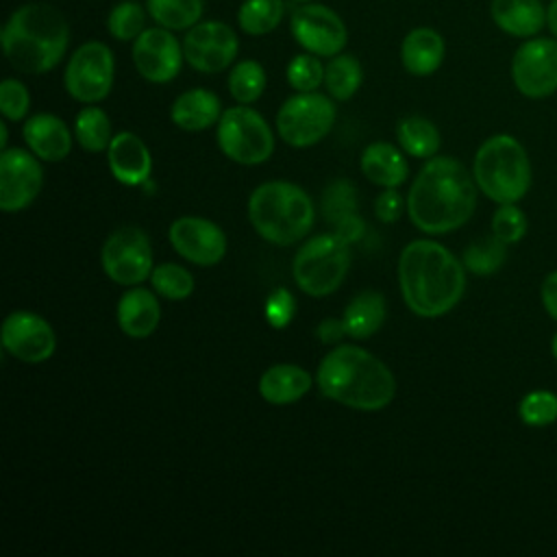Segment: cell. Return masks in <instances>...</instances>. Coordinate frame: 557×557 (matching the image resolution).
<instances>
[{"label": "cell", "mask_w": 557, "mask_h": 557, "mask_svg": "<svg viewBox=\"0 0 557 557\" xmlns=\"http://www.w3.org/2000/svg\"><path fill=\"white\" fill-rule=\"evenodd\" d=\"M476 207V183L453 157H433L418 172L407 213L422 233L444 235L463 226Z\"/></svg>", "instance_id": "1"}, {"label": "cell", "mask_w": 557, "mask_h": 557, "mask_svg": "<svg viewBox=\"0 0 557 557\" xmlns=\"http://www.w3.org/2000/svg\"><path fill=\"white\" fill-rule=\"evenodd\" d=\"M463 263L431 239L409 242L398 259V285L405 305L420 318L448 313L466 292Z\"/></svg>", "instance_id": "2"}, {"label": "cell", "mask_w": 557, "mask_h": 557, "mask_svg": "<svg viewBox=\"0 0 557 557\" xmlns=\"http://www.w3.org/2000/svg\"><path fill=\"white\" fill-rule=\"evenodd\" d=\"M315 383L326 398L359 411H379L396 394L392 370L379 357L352 344H342L324 355Z\"/></svg>", "instance_id": "3"}, {"label": "cell", "mask_w": 557, "mask_h": 557, "mask_svg": "<svg viewBox=\"0 0 557 557\" xmlns=\"http://www.w3.org/2000/svg\"><path fill=\"white\" fill-rule=\"evenodd\" d=\"M70 37V24L57 7L26 2L9 15L0 41L7 61L17 72L46 74L63 61Z\"/></svg>", "instance_id": "4"}, {"label": "cell", "mask_w": 557, "mask_h": 557, "mask_svg": "<svg viewBox=\"0 0 557 557\" xmlns=\"http://www.w3.org/2000/svg\"><path fill=\"white\" fill-rule=\"evenodd\" d=\"M248 218L265 242L289 246L311 231L315 211L302 187L289 181H268L250 194Z\"/></svg>", "instance_id": "5"}, {"label": "cell", "mask_w": 557, "mask_h": 557, "mask_svg": "<svg viewBox=\"0 0 557 557\" xmlns=\"http://www.w3.org/2000/svg\"><path fill=\"white\" fill-rule=\"evenodd\" d=\"M476 187L494 202H518L531 187V163L522 144L511 135L485 139L472 163Z\"/></svg>", "instance_id": "6"}, {"label": "cell", "mask_w": 557, "mask_h": 557, "mask_svg": "<svg viewBox=\"0 0 557 557\" xmlns=\"http://www.w3.org/2000/svg\"><path fill=\"white\" fill-rule=\"evenodd\" d=\"M350 268L348 242L337 233H322L307 239L294 257L292 274L296 285L313 296L322 298L333 294Z\"/></svg>", "instance_id": "7"}, {"label": "cell", "mask_w": 557, "mask_h": 557, "mask_svg": "<svg viewBox=\"0 0 557 557\" xmlns=\"http://www.w3.org/2000/svg\"><path fill=\"white\" fill-rule=\"evenodd\" d=\"M215 137L220 150L242 165H259L274 152V133L270 124L248 104L222 111Z\"/></svg>", "instance_id": "8"}, {"label": "cell", "mask_w": 557, "mask_h": 557, "mask_svg": "<svg viewBox=\"0 0 557 557\" xmlns=\"http://www.w3.org/2000/svg\"><path fill=\"white\" fill-rule=\"evenodd\" d=\"M335 122V104L320 91H296L276 113L278 137L294 148L322 141Z\"/></svg>", "instance_id": "9"}, {"label": "cell", "mask_w": 557, "mask_h": 557, "mask_svg": "<svg viewBox=\"0 0 557 557\" xmlns=\"http://www.w3.org/2000/svg\"><path fill=\"white\" fill-rule=\"evenodd\" d=\"M113 76L115 59L111 48L104 41L89 39L70 54L63 72V87L74 100L96 104L109 96Z\"/></svg>", "instance_id": "10"}, {"label": "cell", "mask_w": 557, "mask_h": 557, "mask_svg": "<svg viewBox=\"0 0 557 557\" xmlns=\"http://www.w3.org/2000/svg\"><path fill=\"white\" fill-rule=\"evenodd\" d=\"M104 274L117 285H139L152 274V246L137 226L113 231L100 250Z\"/></svg>", "instance_id": "11"}, {"label": "cell", "mask_w": 557, "mask_h": 557, "mask_svg": "<svg viewBox=\"0 0 557 557\" xmlns=\"http://www.w3.org/2000/svg\"><path fill=\"white\" fill-rule=\"evenodd\" d=\"M289 33L305 52L329 59L339 54L348 41V28L339 13L318 2H302L292 11Z\"/></svg>", "instance_id": "12"}, {"label": "cell", "mask_w": 557, "mask_h": 557, "mask_svg": "<svg viewBox=\"0 0 557 557\" xmlns=\"http://www.w3.org/2000/svg\"><path fill=\"white\" fill-rule=\"evenodd\" d=\"M511 81L527 98L557 91V37H529L511 59Z\"/></svg>", "instance_id": "13"}, {"label": "cell", "mask_w": 557, "mask_h": 557, "mask_svg": "<svg viewBox=\"0 0 557 557\" xmlns=\"http://www.w3.org/2000/svg\"><path fill=\"white\" fill-rule=\"evenodd\" d=\"M237 52V33L220 20H200L183 37L185 61L202 74L224 72L233 65Z\"/></svg>", "instance_id": "14"}, {"label": "cell", "mask_w": 557, "mask_h": 557, "mask_svg": "<svg viewBox=\"0 0 557 557\" xmlns=\"http://www.w3.org/2000/svg\"><path fill=\"white\" fill-rule=\"evenodd\" d=\"M131 57L139 76L157 85L174 81L185 61L183 41L174 37V30L163 26L144 28L133 41Z\"/></svg>", "instance_id": "15"}, {"label": "cell", "mask_w": 557, "mask_h": 557, "mask_svg": "<svg viewBox=\"0 0 557 557\" xmlns=\"http://www.w3.org/2000/svg\"><path fill=\"white\" fill-rule=\"evenodd\" d=\"M44 185V172L33 152L4 148L0 154V209L7 213L26 209Z\"/></svg>", "instance_id": "16"}, {"label": "cell", "mask_w": 557, "mask_h": 557, "mask_svg": "<svg viewBox=\"0 0 557 557\" xmlns=\"http://www.w3.org/2000/svg\"><path fill=\"white\" fill-rule=\"evenodd\" d=\"M2 346L11 357L24 363H41L52 357L57 337L41 315L33 311H13L2 322Z\"/></svg>", "instance_id": "17"}, {"label": "cell", "mask_w": 557, "mask_h": 557, "mask_svg": "<svg viewBox=\"0 0 557 557\" xmlns=\"http://www.w3.org/2000/svg\"><path fill=\"white\" fill-rule=\"evenodd\" d=\"M168 237L172 248L196 265H215L226 255L224 231L205 218L185 215L170 224Z\"/></svg>", "instance_id": "18"}, {"label": "cell", "mask_w": 557, "mask_h": 557, "mask_svg": "<svg viewBox=\"0 0 557 557\" xmlns=\"http://www.w3.org/2000/svg\"><path fill=\"white\" fill-rule=\"evenodd\" d=\"M107 161L113 178L122 185L135 187L150 181L152 157L148 146L131 131L113 135L107 148Z\"/></svg>", "instance_id": "19"}, {"label": "cell", "mask_w": 557, "mask_h": 557, "mask_svg": "<svg viewBox=\"0 0 557 557\" xmlns=\"http://www.w3.org/2000/svg\"><path fill=\"white\" fill-rule=\"evenodd\" d=\"M24 141L41 161H63L72 150L67 124L52 113H35L24 122Z\"/></svg>", "instance_id": "20"}, {"label": "cell", "mask_w": 557, "mask_h": 557, "mask_svg": "<svg viewBox=\"0 0 557 557\" xmlns=\"http://www.w3.org/2000/svg\"><path fill=\"white\" fill-rule=\"evenodd\" d=\"M446 54L444 37L429 26L411 28L400 44L403 67L413 76H431Z\"/></svg>", "instance_id": "21"}, {"label": "cell", "mask_w": 557, "mask_h": 557, "mask_svg": "<svg viewBox=\"0 0 557 557\" xmlns=\"http://www.w3.org/2000/svg\"><path fill=\"white\" fill-rule=\"evenodd\" d=\"M492 22L507 35L529 39L546 26V7L540 0H492Z\"/></svg>", "instance_id": "22"}, {"label": "cell", "mask_w": 557, "mask_h": 557, "mask_svg": "<svg viewBox=\"0 0 557 557\" xmlns=\"http://www.w3.org/2000/svg\"><path fill=\"white\" fill-rule=\"evenodd\" d=\"M161 320V307L152 292L144 287L128 289L117 302V324L122 333L135 339L152 335Z\"/></svg>", "instance_id": "23"}, {"label": "cell", "mask_w": 557, "mask_h": 557, "mask_svg": "<svg viewBox=\"0 0 557 557\" xmlns=\"http://www.w3.org/2000/svg\"><path fill=\"white\" fill-rule=\"evenodd\" d=\"M220 115H222L220 98L211 89H202V87L183 91L170 109L172 122L178 128L191 131V133L213 126L220 120Z\"/></svg>", "instance_id": "24"}, {"label": "cell", "mask_w": 557, "mask_h": 557, "mask_svg": "<svg viewBox=\"0 0 557 557\" xmlns=\"http://www.w3.org/2000/svg\"><path fill=\"white\" fill-rule=\"evenodd\" d=\"M311 374L294 363L270 366L259 379V394L270 405H292L311 389Z\"/></svg>", "instance_id": "25"}, {"label": "cell", "mask_w": 557, "mask_h": 557, "mask_svg": "<svg viewBox=\"0 0 557 557\" xmlns=\"http://www.w3.org/2000/svg\"><path fill=\"white\" fill-rule=\"evenodd\" d=\"M361 172L379 187H398L407 181L409 165L403 152L389 141H374L361 152Z\"/></svg>", "instance_id": "26"}, {"label": "cell", "mask_w": 557, "mask_h": 557, "mask_svg": "<svg viewBox=\"0 0 557 557\" xmlns=\"http://www.w3.org/2000/svg\"><path fill=\"white\" fill-rule=\"evenodd\" d=\"M385 320V298L379 292H361L357 294L344 309L342 322L346 335L355 339L372 337Z\"/></svg>", "instance_id": "27"}, {"label": "cell", "mask_w": 557, "mask_h": 557, "mask_svg": "<svg viewBox=\"0 0 557 557\" xmlns=\"http://www.w3.org/2000/svg\"><path fill=\"white\" fill-rule=\"evenodd\" d=\"M363 83V67L355 54L339 52L324 65V87L333 100L352 98Z\"/></svg>", "instance_id": "28"}, {"label": "cell", "mask_w": 557, "mask_h": 557, "mask_svg": "<svg viewBox=\"0 0 557 557\" xmlns=\"http://www.w3.org/2000/svg\"><path fill=\"white\" fill-rule=\"evenodd\" d=\"M396 139L400 148L416 159H429L440 150L437 126L420 115L403 117L396 126Z\"/></svg>", "instance_id": "29"}, {"label": "cell", "mask_w": 557, "mask_h": 557, "mask_svg": "<svg viewBox=\"0 0 557 557\" xmlns=\"http://www.w3.org/2000/svg\"><path fill=\"white\" fill-rule=\"evenodd\" d=\"M148 15L163 28L189 30L200 22L205 0H146Z\"/></svg>", "instance_id": "30"}, {"label": "cell", "mask_w": 557, "mask_h": 557, "mask_svg": "<svg viewBox=\"0 0 557 557\" xmlns=\"http://www.w3.org/2000/svg\"><path fill=\"white\" fill-rule=\"evenodd\" d=\"M74 137L87 152L107 150L113 139L109 115L100 107H83L74 120Z\"/></svg>", "instance_id": "31"}, {"label": "cell", "mask_w": 557, "mask_h": 557, "mask_svg": "<svg viewBox=\"0 0 557 557\" xmlns=\"http://www.w3.org/2000/svg\"><path fill=\"white\" fill-rule=\"evenodd\" d=\"M283 13V0H244L237 9V24L246 35L261 37L281 24Z\"/></svg>", "instance_id": "32"}, {"label": "cell", "mask_w": 557, "mask_h": 557, "mask_svg": "<svg viewBox=\"0 0 557 557\" xmlns=\"http://www.w3.org/2000/svg\"><path fill=\"white\" fill-rule=\"evenodd\" d=\"M228 94L237 104H252L265 89V70L255 59L237 61L226 78Z\"/></svg>", "instance_id": "33"}, {"label": "cell", "mask_w": 557, "mask_h": 557, "mask_svg": "<svg viewBox=\"0 0 557 557\" xmlns=\"http://www.w3.org/2000/svg\"><path fill=\"white\" fill-rule=\"evenodd\" d=\"M148 9L135 0H122L107 15V30L117 41H135L146 28Z\"/></svg>", "instance_id": "34"}, {"label": "cell", "mask_w": 557, "mask_h": 557, "mask_svg": "<svg viewBox=\"0 0 557 557\" xmlns=\"http://www.w3.org/2000/svg\"><path fill=\"white\" fill-rule=\"evenodd\" d=\"M507 257V244L500 242L494 233L487 237H481L476 242H472L466 250H463V265L472 272V274H492L496 272Z\"/></svg>", "instance_id": "35"}, {"label": "cell", "mask_w": 557, "mask_h": 557, "mask_svg": "<svg viewBox=\"0 0 557 557\" xmlns=\"http://www.w3.org/2000/svg\"><path fill=\"white\" fill-rule=\"evenodd\" d=\"M150 283L168 300H185L194 292V276L178 263H161L152 270Z\"/></svg>", "instance_id": "36"}, {"label": "cell", "mask_w": 557, "mask_h": 557, "mask_svg": "<svg viewBox=\"0 0 557 557\" xmlns=\"http://www.w3.org/2000/svg\"><path fill=\"white\" fill-rule=\"evenodd\" d=\"M518 413L527 426H548L557 420V394L548 389H533L522 396Z\"/></svg>", "instance_id": "37"}, {"label": "cell", "mask_w": 557, "mask_h": 557, "mask_svg": "<svg viewBox=\"0 0 557 557\" xmlns=\"http://www.w3.org/2000/svg\"><path fill=\"white\" fill-rule=\"evenodd\" d=\"M285 76L294 91H315L324 85V65L320 63V57L302 52L287 63Z\"/></svg>", "instance_id": "38"}, {"label": "cell", "mask_w": 557, "mask_h": 557, "mask_svg": "<svg viewBox=\"0 0 557 557\" xmlns=\"http://www.w3.org/2000/svg\"><path fill=\"white\" fill-rule=\"evenodd\" d=\"M322 211L326 222L337 224L350 213H357V194L350 181L337 178L322 194Z\"/></svg>", "instance_id": "39"}, {"label": "cell", "mask_w": 557, "mask_h": 557, "mask_svg": "<svg viewBox=\"0 0 557 557\" xmlns=\"http://www.w3.org/2000/svg\"><path fill=\"white\" fill-rule=\"evenodd\" d=\"M492 233L505 244H516L527 233V215L516 207V202L500 205L492 215Z\"/></svg>", "instance_id": "40"}, {"label": "cell", "mask_w": 557, "mask_h": 557, "mask_svg": "<svg viewBox=\"0 0 557 557\" xmlns=\"http://www.w3.org/2000/svg\"><path fill=\"white\" fill-rule=\"evenodd\" d=\"M30 109V94L17 78H4L0 83V111L7 120H24Z\"/></svg>", "instance_id": "41"}, {"label": "cell", "mask_w": 557, "mask_h": 557, "mask_svg": "<svg viewBox=\"0 0 557 557\" xmlns=\"http://www.w3.org/2000/svg\"><path fill=\"white\" fill-rule=\"evenodd\" d=\"M263 311H265V320H268L270 326L285 329L292 322L294 313H296V300H294L289 289L278 287L268 296Z\"/></svg>", "instance_id": "42"}, {"label": "cell", "mask_w": 557, "mask_h": 557, "mask_svg": "<svg viewBox=\"0 0 557 557\" xmlns=\"http://www.w3.org/2000/svg\"><path fill=\"white\" fill-rule=\"evenodd\" d=\"M374 213L385 224H394L400 218V213H403V198L396 191V187H385V191H381L376 196Z\"/></svg>", "instance_id": "43"}, {"label": "cell", "mask_w": 557, "mask_h": 557, "mask_svg": "<svg viewBox=\"0 0 557 557\" xmlns=\"http://www.w3.org/2000/svg\"><path fill=\"white\" fill-rule=\"evenodd\" d=\"M542 305L546 309V313L557 320V270L546 274L544 283H542Z\"/></svg>", "instance_id": "44"}, {"label": "cell", "mask_w": 557, "mask_h": 557, "mask_svg": "<svg viewBox=\"0 0 557 557\" xmlns=\"http://www.w3.org/2000/svg\"><path fill=\"white\" fill-rule=\"evenodd\" d=\"M335 233L339 237H344L348 244H352V242H357L363 235V222H361V218L357 213H350V215H346L344 220H339L335 224Z\"/></svg>", "instance_id": "45"}, {"label": "cell", "mask_w": 557, "mask_h": 557, "mask_svg": "<svg viewBox=\"0 0 557 557\" xmlns=\"http://www.w3.org/2000/svg\"><path fill=\"white\" fill-rule=\"evenodd\" d=\"M315 335H318L320 342H324V344H335V342H339V339L346 335V329H344V322H342V320L326 318L324 322H320Z\"/></svg>", "instance_id": "46"}, {"label": "cell", "mask_w": 557, "mask_h": 557, "mask_svg": "<svg viewBox=\"0 0 557 557\" xmlns=\"http://www.w3.org/2000/svg\"><path fill=\"white\" fill-rule=\"evenodd\" d=\"M546 28L553 37H557V0H550L546 7Z\"/></svg>", "instance_id": "47"}, {"label": "cell", "mask_w": 557, "mask_h": 557, "mask_svg": "<svg viewBox=\"0 0 557 557\" xmlns=\"http://www.w3.org/2000/svg\"><path fill=\"white\" fill-rule=\"evenodd\" d=\"M7 139H9V131H7V124L2 122V124H0V148H2V150L7 148Z\"/></svg>", "instance_id": "48"}, {"label": "cell", "mask_w": 557, "mask_h": 557, "mask_svg": "<svg viewBox=\"0 0 557 557\" xmlns=\"http://www.w3.org/2000/svg\"><path fill=\"white\" fill-rule=\"evenodd\" d=\"M550 352H553V357H555V361H557V333L553 335V342H550Z\"/></svg>", "instance_id": "49"}, {"label": "cell", "mask_w": 557, "mask_h": 557, "mask_svg": "<svg viewBox=\"0 0 557 557\" xmlns=\"http://www.w3.org/2000/svg\"><path fill=\"white\" fill-rule=\"evenodd\" d=\"M294 2H300V4H302V2H315V0H294Z\"/></svg>", "instance_id": "50"}]
</instances>
